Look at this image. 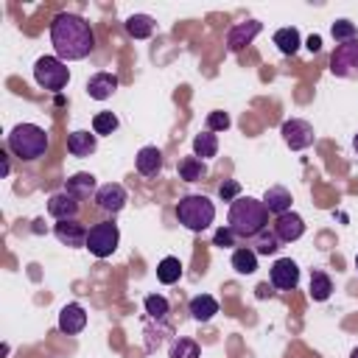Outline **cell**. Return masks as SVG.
Segmentation results:
<instances>
[{"label": "cell", "mask_w": 358, "mask_h": 358, "mask_svg": "<svg viewBox=\"0 0 358 358\" xmlns=\"http://www.w3.org/2000/svg\"><path fill=\"white\" fill-rule=\"evenodd\" d=\"M87 327V310L78 305V302H67L62 310H59V330L67 333V336H76Z\"/></svg>", "instance_id": "cell-15"}, {"label": "cell", "mask_w": 358, "mask_h": 358, "mask_svg": "<svg viewBox=\"0 0 358 358\" xmlns=\"http://www.w3.org/2000/svg\"><path fill=\"white\" fill-rule=\"evenodd\" d=\"M280 134H282V140H285V145L288 148H294V151H302V148H308L310 143H313V126L308 123V120H302V117H291V120H285L282 126H280Z\"/></svg>", "instance_id": "cell-9"}, {"label": "cell", "mask_w": 358, "mask_h": 358, "mask_svg": "<svg viewBox=\"0 0 358 358\" xmlns=\"http://www.w3.org/2000/svg\"><path fill=\"white\" fill-rule=\"evenodd\" d=\"M213 243H215V246H221V249H227V246H232V243H235V232H232L229 227H221V229H215Z\"/></svg>", "instance_id": "cell-36"}, {"label": "cell", "mask_w": 358, "mask_h": 358, "mask_svg": "<svg viewBox=\"0 0 358 358\" xmlns=\"http://www.w3.org/2000/svg\"><path fill=\"white\" fill-rule=\"evenodd\" d=\"M3 176H8V157L3 154Z\"/></svg>", "instance_id": "cell-38"}, {"label": "cell", "mask_w": 358, "mask_h": 358, "mask_svg": "<svg viewBox=\"0 0 358 358\" xmlns=\"http://www.w3.org/2000/svg\"><path fill=\"white\" fill-rule=\"evenodd\" d=\"M271 229L280 238V243H294V241H299L305 235V221H302L299 213L288 210V213H282V215L274 218V227Z\"/></svg>", "instance_id": "cell-10"}, {"label": "cell", "mask_w": 358, "mask_h": 358, "mask_svg": "<svg viewBox=\"0 0 358 358\" xmlns=\"http://www.w3.org/2000/svg\"><path fill=\"white\" fill-rule=\"evenodd\" d=\"M350 358H358V347H355V350H352V352H350Z\"/></svg>", "instance_id": "cell-40"}, {"label": "cell", "mask_w": 358, "mask_h": 358, "mask_svg": "<svg viewBox=\"0 0 358 358\" xmlns=\"http://www.w3.org/2000/svg\"><path fill=\"white\" fill-rule=\"evenodd\" d=\"M117 115L115 112H98L92 117V134H112L117 129Z\"/></svg>", "instance_id": "cell-31"}, {"label": "cell", "mask_w": 358, "mask_h": 358, "mask_svg": "<svg viewBox=\"0 0 358 358\" xmlns=\"http://www.w3.org/2000/svg\"><path fill=\"white\" fill-rule=\"evenodd\" d=\"M291 190L288 187H282V185H271V187H266V193H263V204H266V210L277 218V215H282V213H288L291 210Z\"/></svg>", "instance_id": "cell-17"}, {"label": "cell", "mask_w": 358, "mask_h": 358, "mask_svg": "<svg viewBox=\"0 0 358 358\" xmlns=\"http://www.w3.org/2000/svg\"><path fill=\"white\" fill-rule=\"evenodd\" d=\"M34 78L42 90H50V92H59L67 87L70 81V70L67 64L59 59V56H39L36 64H34Z\"/></svg>", "instance_id": "cell-5"}, {"label": "cell", "mask_w": 358, "mask_h": 358, "mask_svg": "<svg viewBox=\"0 0 358 358\" xmlns=\"http://www.w3.org/2000/svg\"><path fill=\"white\" fill-rule=\"evenodd\" d=\"M117 90V76L115 73H95L87 81V95L95 101H106L112 98V92Z\"/></svg>", "instance_id": "cell-18"}, {"label": "cell", "mask_w": 358, "mask_h": 358, "mask_svg": "<svg viewBox=\"0 0 358 358\" xmlns=\"http://www.w3.org/2000/svg\"><path fill=\"white\" fill-rule=\"evenodd\" d=\"M280 249V238L274 235V229L268 232V229H263L257 238H255V252H257V257L260 255H274Z\"/></svg>", "instance_id": "cell-32"}, {"label": "cell", "mask_w": 358, "mask_h": 358, "mask_svg": "<svg viewBox=\"0 0 358 358\" xmlns=\"http://www.w3.org/2000/svg\"><path fill=\"white\" fill-rule=\"evenodd\" d=\"M218 196H221L224 201H235V199L241 196V185H238L235 179H227V182L218 185Z\"/></svg>", "instance_id": "cell-35"}, {"label": "cell", "mask_w": 358, "mask_h": 358, "mask_svg": "<svg viewBox=\"0 0 358 358\" xmlns=\"http://www.w3.org/2000/svg\"><path fill=\"white\" fill-rule=\"evenodd\" d=\"M50 45L56 50V56L67 64V62H78V59H87L95 48V34H92V25L78 17V14H56L53 22H50Z\"/></svg>", "instance_id": "cell-1"}, {"label": "cell", "mask_w": 358, "mask_h": 358, "mask_svg": "<svg viewBox=\"0 0 358 358\" xmlns=\"http://www.w3.org/2000/svg\"><path fill=\"white\" fill-rule=\"evenodd\" d=\"M6 145L14 157H20L22 162H34L39 157H45L48 151V134L42 126L36 123H17L8 137H6Z\"/></svg>", "instance_id": "cell-3"}, {"label": "cell", "mask_w": 358, "mask_h": 358, "mask_svg": "<svg viewBox=\"0 0 358 358\" xmlns=\"http://www.w3.org/2000/svg\"><path fill=\"white\" fill-rule=\"evenodd\" d=\"M123 25H126V34L134 39H148L154 34V20L148 14H131Z\"/></svg>", "instance_id": "cell-24"}, {"label": "cell", "mask_w": 358, "mask_h": 358, "mask_svg": "<svg viewBox=\"0 0 358 358\" xmlns=\"http://www.w3.org/2000/svg\"><path fill=\"white\" fill-rule=\"evenodd\" d=\"M78 210H81L78 199H76L73 193H67V190H59V193H53V196L48 199V213H50L56 221H73V218L78 215Z\"/></svg>", "instance_id": "cell-13"}, {"label": "cell", "mask_w": 358, "mask_h": 358, "mask_svg": "<svg viewBox=\"0 0 358 358\" xmlns=\"http://www.w3.org/2000/svg\"><path fill=\"white\" fill-rule=\"evenodd\" d=\"M268 280H271L274 288L291 291V288H296V282H299V266H296L291 257H280V260H274V266H271V271H268Z\"/></svg>", "instance_id": "cell-11"}, {"label": "cell", "mask_w": 358, "mask_h": 358, "mask_svg": "<svg viewBox=\"0 0 358 358\" xmlns=\"http://www.w3.org/2000/svg\"><path fill=\"white\" fill-rule=\"evenodd\" d=\"M274 45L282 56H294L299 50V31L296 28H280L274 34Z\"/></svg>", "instance_id": "cell-26"}, {"label": "cell", "mask_w": 358, "mask_h": 358, "mask_svg": "<svg viewBox=\"0 0 358 358\" xmlns=\"http://www.w3.org/2000/svg\"><path fill=\"white\" fill-rule=\"evenodd\" d=\"M134 168L143 176H157L162 171V151L157 145H143L134 157Z\"/></svg>", "instance_id": "cell-16"}, {"label": "cell", "mask_w": 358, "mask_h": 358, "mask_svg": "<svg viewBox=\"0 0 358 358\" xmlns=\"http://www.w3.org/2000/svg\"><path fill=\"white\" fill-rule=\"evenodd\" d=\"M176 218L190 232H204L215 221V204L204 193H187L176 201Z\"/></svg>", "instance_id": "cell-4"}, {"label": "cell", "mask_w": 358, "mask_h": 358, "mask_svg": "<svg viewBox=\"0 0 358 358\" xmlns=\"http://www.w3.org/2000/svg\"><path fill=\"white\" fill-rule=\"evenodd\" d=\"M179 277H182V263H179V257H162L159 266H157V280H159L162 285H173V282H179Z\"/></svg>", "instance_id": "cell-27"}, {"label": "cell", "mask_w": 358, "mask_h": 358, "mask_svg": "<svg viewBox=\"0 0 358 358\" xmlns=\"http://www.w3.org/2000/svg\"><path fill=\"white\" fill-rule=\"evenodd\" d=\"M53 235H56L59 243H64V246H70V249H81V246H87L90 229H84V227L73 218V221H56Z\"/></svg>", "instance_id": "cell-14"}, {"label": "cell", "mask_w": 358, "mask_h": 358, "mask_svg": "<svg viewBox=\"0 0 358 358\" xmlns=\"http://www.w3.org/2000/svg\"><path fill=\"white\" fill-rule=\"evenodd\" d=\"M260 31H263V22H260V20H246V22L232 25L229 34H227V48H229V53H238V50H243L246 45H252V39H255Z\"/></svg>", "instance_id": "cell-12"}, {"label": "cell", "mask_w": 358, "mask_h": 358, "mask_svg": "<svg viewBox=\"0 0 358 358\" xmlns=\"http://www.w3.org/2000/svg\"><path fill=\"white\" fill-rule=\"evenodd\" d=\"M229 263H232V268L238 274H255L257 271V252L252 246H241V249L232 252V260Z\"/></svg>", "instance_id": "cell-22"}, {"label": "cell", "mask_w": 358, "mask_h": 358, "mask_svg": "<svg viewBox=\"0 0 358 358\" xmlns=\"http://www.w3.org/2000/svg\"><path fill=\"white\" fill-rule=\"evenodd\" d=\"M204 176H207L204 159H199V157H185V159H179V179H185V182H199V179H204Z\"/></svg>", "instance_id": "cell-25"}, {"label": "cell", "mask_w": 358, "mask_h": 358, "mask_svg": "<svg viewBox=\"0 0 358 358\" xmlns=\"http://www.w3.org/2000/svg\"><path fill=\"white\" fill-rule=\"evenodd\" d=\"M355 268H358V255H355Z\"/></svg>", "instance_id": "cell-41"}, {"label": "cell", "mask_w": 358, "mask_h": 358, "mask_svg": "<svg viewBox=\"0 0 358 358\" xmlns=\"http://www.w3.org/2000/svg\"><path fill=\"white\" fill-rule=\"evenodd\" d=\"M117 243H120V229H117V224L101 221V224H95V227L90 229L84 249H90V255H95V257L103 260V257H109V255L117 249Z\"/></svg>", "instance_id": "cell-6"}, {"label": "cell", "mask_w": 358, "mask_h": 358, "mask_svg": "<svg viewBox=\"0 0 358 358\" xmlns=\"http://www.w3.org/2000/svg\"><path fill=\"white\" fill-rule=\"evenodd\" d=\"M145 313H148L151 319H168L171 305H168V299H165L162 294H148V296H145Z\"/></svg>", "instance_id": "cell-30"}, {"label": "cell", "mask_w": 358, "mask_h": 358, "mask_svg": "<svg viewBox=\"0 0 358 358\" xmlns=\"http://www.w3.org/2000/svg\"><path fill=\"white\" fill-rule=\"evenodd\" d=\"M95 148H98V134L81 131V129L67 134V151L73 157H90V154H95Z\"/></svg>", "instance_id": "cell-19"}, {"label": "cell", "mask_w": 358, "mask_h": 358, "mask_svg": "<svg viewBox=\"0 0 358 358\" xmlns=\"http://www.w3.org/2000/svg\"><path fill=\"white\" fill-rule=\"evenodd\" d=\"M352 148H355V154H358V134L352 137Z\"/></svg>", "instance_id": "cell-39"}, {"label": "cell", "mask_w": 358, "mask_h": 358, "mask_svg": "<svg viewBox=\"0 0 358 358\" xmlns=\"http://www.w3.org/2000/svg\"><path fill=\"white\" fill-rule=\"evenodd\" d=\"M199 355H201V350L193 338L179 336V338L171 341V358H199Z\"/></svg>", "instance_id": "cell-29"}, {"label": "cell", "mask_w": 358, "mask_h": 358, "mask_svg": "<svg viewBox=\"0 0 358 358\" xmlns=\"http://www.w3.org/2000/svg\"><path fill=\"white\" fill-rule=\"evenodd\" d=\"M218 154V137L213 134V131H199L196 137H193V157H199V159H210V157H215Z\"/></svg>", "instance_id": "cell-23"}, {"label": "cell", "mask_w": 358, "mask_h": 358, "mask_svg": "<svg viewBox=\"0 0 358 358\" xmlns=\"http://www.w3.org/2000/svg\"><path fill=\"white\" fill-rule=\"evenodd\" d=\"M319 48H322V36L310 34V36H308V50H310V53H319Z\"/></svg>", "instance_id": "cell-37"}, {"label": "cell", "mask_w": 358, "mask_h": 358, "mask_svg": "<svg viewBox=\"0 0 358 358\" xmlns=\"http://www.w3.org/2000/svg\"><path fill=\"white\" fill-rule=\"evenodd\" d=\"M129 201V193L120 182H106L95 190V207L103 210L106 215H117Z\"/></svg>", "instance_id": "cell-8"}, {"label": "cell", "mask_w": 358, "mask_h": 358, "mask_svg": "<svg viewBox=\"0 0 358 358\" xmlns=\"http://www.w3.org/2000/svg\"><path fill=\"white\" fill-rule=\"evenodd\" d=\"M330 294H333V280L324 271H310V296L316 302H324L330 299Z\"/></svg>", "instance_id": "cell-28"}, {"label": "cell", "mask_w": 358, "mask_h": 358, "mask_svg": "<svg viewBox=\"0 0 358 358\" xmlns=\"http://www.w3.org/2000/svg\"><path fill=\"white\" fill-rule=\"evenodd\" d=\"M330 34H333L336 45H341V42L355 39V25H352L350 20H336V22H333V28H330Z\"/></svg>", "instance_id": "cell-33"}, {"label": "cell", "mask_w": 358, "mask_h": 358, "mask_svg": "<svg viewBox=\"0 0 358 358\" xmlns=\"http://www.w3.org/2000/svg\"><path fill=\"white\" fill-rule=\"evenodd\" d=\"M330 73L350 81L358 78V36L336 45V50L330 53Z\"/></svg>", "instance_id": "cell-7"}, {"label": "cell", "mask_w": 358, "mask_h": 358, "mask_svg": "<svg viewBox=\"0 0 358 358\" xmlns=\"http://www.w3.org/2000/svg\"><path fill=\"white\" fill-rule=\"evenodd\" d=\"M227 227L235 232V238H257L263 229H268V210L263 204V199H252V196H238L229 204V215H227Z\"/></svg>", "instance_id": "cell-2"}, {"label": "cell", "mask_w": 358, "mask_h": 358, "mask_svg": "<svg viewBox=\"0 0 358 358\" xmlns=\"http://www.w3.org/2000/svg\"><path fill=\"white\" fill-rule=\"evenodd\" d=\"M64 190L73 193L76 199H87V196H95V176L92 173H73L67 182H64Z\"/></svg>", "instance_id": "cell-21"}, {"label": "cell", "mask_w": 358, "mask_h": 358, "mask_svg": "<svg viewBox=\"0 0 358 358\" xmlns=\"http://www.w3.org/2000/svg\"><path fill=\"white\" fill-rule=\"evenodd\" d=\"M187 310H190V316H193L196 322L204 324V322H210V319L218 313V302H215V296H210V294H199V296L190 299Z\"/></svg>", "instance_id": "cell-20"}, {"label": "cell", "mask_w": 358, "mask_h": 358, "mask_svg": "<svg viewBox=\"0 0 358 358\" xmlns=\"http://www.w3.org/2000/svg\"><path fill=\"white\" fill-rule=\"evenodd\" d=\"M229 123H232V120H229V115H227V112H221V109H215V112H210V115H207V131H213V134H215V131H227V129H229Z\"/></svg>", "instance_id": "cell-34"}]
</instances>
